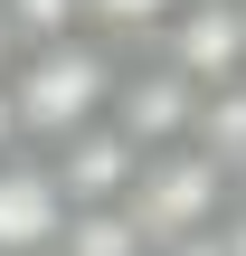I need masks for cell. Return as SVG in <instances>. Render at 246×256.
Returning a JSON list of instances; mask_svg holds the SVG:
<instances>
[{
	"mask_svg": "<svg viewBox=\"0 0 246 256\" xmlns=\"http://www.w3.org/2000/svg\"><path fill=\"white\" fill-rule=\"evenodd\" d=\"M228 200H237V180H228L199 142L142 152V171H133V190H123V209H133V228L152 238V256H180L190 238H209V228L228 218Z\"/></svg>",
	"mask_w": 246,
	"mask_h": 256,
	"instance_id": "2",
	"label": "cell"
},
{
	"mask_svg": "<svg viewBox=\"0 0 246 256\" xmlns=\"http://www.w3.org/2000/svg\"><path fill=\"white\" fill-rule=\"evenodd\" d=\"M47 162H57V190H66V209H114V200L133 190V171H142V152H133L114 124H85V133H66Z\"/></svg>",
	"mask_w": 246,
	"mask_h": 256,
	"instance_id": "5",
	"label": "cell"
},
{
	"mask_svg": "<svg viewBox=\"0 0 246 256\" xmlns=\"http://www.w3.org/2000/svg\"><path fill=\"white\" fill-rule=\"evenodd\" d=\"M123 57H133V48H114V38H95V28L47 38V48H19L0 86H9V104H19L28 152H57L66 133L104 124V114H114V86H123Z\"/></svg>",
	"mask_w": 246,
	"mask_h": 256,
	"instance_id": "1",
	"label": "cell"
},
{
	"mask_svg": "<svg viewBox=\"0 0 246 256\" xmlns=\"http://www.w3.org/2000/svg\"><path fill=\"white\" fill-rule=\"evenodd\" d=\"M66 238V190L47 152H9L0 162V256H57Z\"/></svg>",
	"mask_w": 246,
	"mask_h": 256,
	"instance_id": "4",
	"label": "cell"
},
{
	"mask_svg": "<svg viewBox=\"0 0 246 256\" xmlns=\"http://www.w3.org/2000/svg\"><path fill=\"white\" fill-rule=\"evenodd\" d=\"M9 152H28V133H19V104H9V86H0V162Z\"/></svg>",
	"mask_w": 246,
	"mask_h": 256,
	"instance_id": "9",
	"label": "cell"
},
{
	"mask_svg": "<svg viewBox=\"0 0 246 256\" xmlns=\"http://www.w3.org/2000/svg\"><path fill=\"white\" fill-rule=\"evenodd\" d=\"M0 19H9L19 48H47V38H76V28H85L76 0H0Z\"/></svg>",
	"mask_w": 246,
	"mask_h": 256,
	"instance_id": "8",
	"label": "cell"
},
{
	"mask_svg": "<svg viewBox=\"0 0 246 256\" xmlns=\"http://www.w3.org/2000/svg\"><path fill=\"white\" fill-rule=\"evenodd\" d=\"M76 10H85V28H95V38H114V48H152L190 0H76Z\"/></svg>",
	"mask_w": 246,
	"mask_h": 256,
	"instance_id": "7",
	"label": "cell"
},
{
	"mask_svg": "<svg viewBox=\"0 0 246 256\" xmlns=\"http://www.w3.org/2000/svg\"><path fill=\"white\" fill-rule=\"evenodd\" d=\"M152 57L180 66L199 95H209V86H237V76H246V10H237V0H190V10L152 38Z\"/></svg>",
	"mask_w": 246,
	"mask_h": 256,
	"instance_id": "3",
	"label": "cell"
},
{
	"mask_svg": "<svg viewBox=\"0 0 246 256\" xmlns=\"http://www.w3.org/2000/svg\"><path fill=\"white\" fill-rule=\"evenodd\" d=\"M57 256H152V238H142V228H133V209L114 200V209H66Z\"/></svg>",
	"mask_w": 246,
	"mask_h": 256,
	"instance_id": "6",
	"label": "cell"
}]
</instances>
